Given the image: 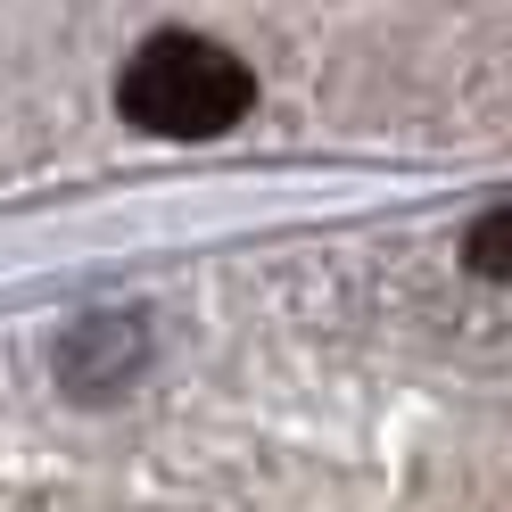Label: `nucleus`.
I'll return each mask as SVG.
<instances>
[{"label":"nucleus","instance_id":"obj_1","mask_svg":"<svg viewBox=\"0 0 512 512\" xmlns=\"http://www.w3.org/2000/svg\"><path fill=\"white\" fill-rule=\"evenodd\" d=\"M248 100H256L248 58L207 34H149L116 75L124 124H141L157 141H215L248 116Z\"/></svg>","mask_w":512,"mask_h":512},{"label":"nucleus","instance_id":"obj_2","mask_svg":"<svg viewBox=\"0 0 512 512\" xmlns=\"http://www.w3.org/2000/svg\"><path fill=\"white\" fill-rule=\"evenodd\" d=\"M149 364V323L141 314H83L58 347V380H67L75 397H116L133 389V372Z\"/></svg>","mask_w":512,"mask_h":512},{"label":"nucleus","instance_id":"obj_3","mask_svg":"<svg viewBox=\"0 0 512 512\" xmlns=\"http://www.w3.org/2000/svg\"><path fill=\"white\" fill-rule=\"evenodd\" d=\"M463 265L479 273V281H512V207H488L463 232Z\"/></svg>","mask_w":512,"mask_h":512}]
</instances>
